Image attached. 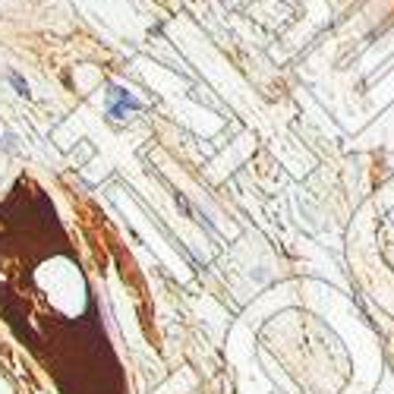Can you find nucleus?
<instances>
[{
    "label": "nucleus",
    "instance_id": "nucleus-1",
    "mask_svg": "<svg viewBox=\"0 0 394 394\" xmlns=\"http://www.w3.org/2000/svg\"><path fill=\"white\" fill-rule=\"evenodd\" d=\"M111 95L114 98H117V105H124V107H130V111H139V98H133L130 92H126V88H120V85H111Z\"/></svg>",
    "mask_w": 394,
    "mask_h": 394
},
{
    "label": "nucleus",
    "instance_id": "nucleus-2",
    "mask_svg": "<svg viewBox=\"0 0 394 394\" xmlns=\"http://www.w3.org/2000/svg\"><path fill=\"white\" fill-rule=\"evenodd\" d=\"M10 83H13V85H16V92H19V95H25V98H29V85H25V83H23V79H19V76H16V73H10Z\"/></svg>",
    "mask_w": 394,
    "mask_h": 394
}]
</instances>
